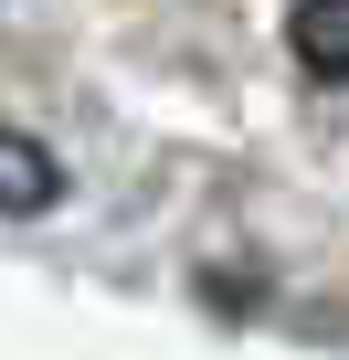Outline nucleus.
<instances>
[{
    "label": "nucleus",
    "instance_id": "f257e3e1",
    "mask_svg": "<svg viewBox=\"0 0 349 360\" xmlns=\"http://www.w3.org/2000/svg\"><path fill=\"white\" fill-rule=\"evenodd\" d=\"M64 202V159L22 127H0V212H53Z\"/></svg>",
    "mask_w": 349,
    "mask_h": 360
},
{
    "label": "nucleus",
    "instance_id": "f03ea898",
    "mask_svg": "<svg viewBox=\"0 0 349 360\" xmlns=\"http://www.w3.org/2000/svg\"><path fill=\"white\" fill-rule=\"evenodd\" d=\"M286 43L317 85H349V0H296L286 11Z\"/></svg>",
    "mask_w": 349,
    "mask_h": 360
}]
</instances>
